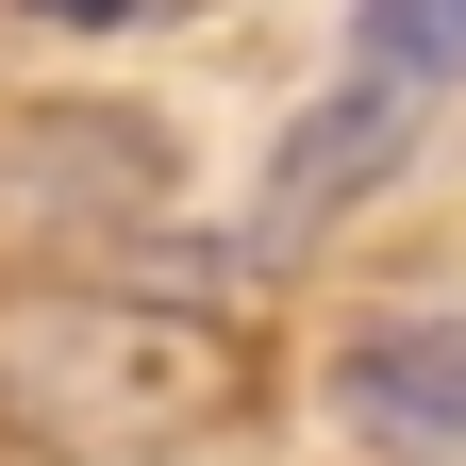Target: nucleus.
<instances>
[{
    "mask_svg": "<svg viewBox=\"0 0 466 466\" xmlns=\"http://www.w3.org/2000/svg\"><path fill=\"white\" fill-rule=\"evenodd\" d=\"M233 400H250V350L167 283H0V433L84 466H167Z\"/></svg>",
    "mask_w": 466,
    "mask_h": 466,
    "instance_id": "obj_1",
    "label": "nucleus"
},
{
    "mask_svg": "<svg viewBox=\"0 0 466 466\" xmlns=\"http://www.w3.org/2000/svg\"><path fill=\"white\" fill-rule=\"evenodd\" d=\"M333 417L367 433V450L450 466V450H466V300H400V317H367V333L333 350Z\"/></svg>",
    "mask_w": 466,
    "mask_h": 466,
    "instance_id": "obj_2",
    "label": "nucleus"
},
{
    "mask_svg": "<svg viewBox=\"0 0 466 466\" xmlns=\"http://www.w3.org/2000/svg\"><path fill=\"white\" fill-rule=\"evenodd\" d=\"M400 150H417V100H400V84H333V100H300V116H283V150H267L250 250H300V233H317V217H350Z\"/></svg>",
    "mask_w": 466,
    "mask_h": 466,
    "instance_id": "obj_3",
    "label": "nucleus"
},
{
    "mask_svg": "<svg viewBox=\"0 0 466 466\" xmlns=\"http://www.w3.org/2000/svg\"><path fill=\"white\" fill-rule=\"evenodd\" d=\"M150 184H167V134H150V116L67 100V116H34V134H0V217H116V200H150Z\"/></svg>",
    "mask_w": 466,
    "mask_h": 466,
    "instance_id": "obj_4",
    "label": "nucleus"
},
{
    "mask_svg": "<svg viewBox=\"0 0 466 466\" xmlns=\"http://www.w3.org/2000/svg\"><path fill=\"white\" fill-rule=\"evenodd\" d=\"M350 84L450 100L466 84V0H350Z\"/></svg>",
    "mask_w": 466,
    "mask_h": 466,
    "instance_id": "obj_5",
    "label": "nucleus"
},
{
    "mask_svg": "<svg viewBox=\"0 0 466 466\" xmlns=\"http://www.w3.org/2000/svg\"><path fill=\"white\" fill-rule=\"evenodd\" d=\"M17 17H50V34H100V17H134V0H17Z\"/></svg>",
    "mask_w": 466,
    "mask_h": 466,
    "instance_id": "obj_6",
    "label": "nucleus"
}]
</instances>
